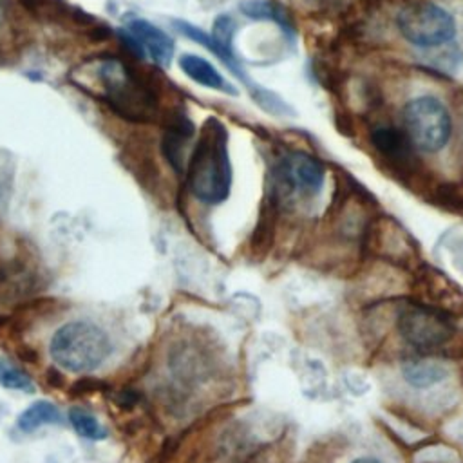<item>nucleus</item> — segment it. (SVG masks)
<instances>
[{
    "label": "nucleus",
    "instance_id": "1",
    "mask_svg": "<svg viewBox=\"0 0 463 463\" xmlns=\"http://www.w3.org/2000/svg\"><path fill=\"white\" fill-rule=\"evenodd\" d=\"M186 181L195 199L219 204L230 195L232 163L228 130L217 118H208L186 159Z\"/></svg>",
    "mask_w": 463,
    "mask_h": 463
},
{
    "label": "nucleus",
    "instance_id": "2",
    "mask_svg": "<svg viewBox=\"0 0 463 463\" xmlns=\"http://www.w3.org/2000/svg\"><path fill=\"white\" fill-rule=\"evenodd\" d=\"M174 25L183 36L194 40L195 43L203 45L212 54H215L230 69V72H233V76L239 78V81L248 89L253 101L264 112H268L275 118H284V116L291 118L295 114L293 109L279 94L260 87L255 81H251L250 76L246 74V71L242 69L241 60L237 58V52L233 49V36H235V31H237V22L232 14H219L213 20L210 34L204 33L201 27H197L194 24H188L184 20H174Z\"/></svg>",
    "mask_w": 463,
    "mask_h": 463
},
{
    "label": "nucleus",
    "instance_id": "3",
    "mask_svg": "<svg viewBox=\"0 0 463 463\" xmlns=\"http://www.w3.org/2000/svg\"><path fill=\"white\" fill-rule=\"evenodd\" d=\"M99 96L105 103L127 121H150L157 110V98L150 85L125 61L118 58H101L90 65Z\"/></svg>",
    "mask_w": 463,
    "mask_h": 463
},
{
    "label": "nucleus",
    "instance_id": "4",
    "mask_svg": "<svg viewBox=\"0 0 463 463\" xmlns=\"http://www.w3.org/2000/svg\"><path fill=\"white\" fill-rule=\"evenodd\" d=\"M109 335L90 320H72L58 327L49 342L51 360L63 371L85 374L96 371L110 354Z\"/></svg>",
    "mask_w": 463,
    "mask_h": 463
},
{
    "label": "nucleus",
    "instance_id": "5",
    "mask_svg": "<svg viewBox=\"0 0 463 463\" xmlns=\"http://www.w3.org/2000/svg\"><path fill=\"white\" fill-rule=\"evenodd\" d=\"M402 119L403 132L416 150L434 154L450 139V114L447 107L434 96H418L407 101Z\"/></svg>",
    "mask_w": 463,
    "mask_h": 463
},
{
    "label": "nucleus",
    "instance_id": "6",
    "mask_svg": "<svg viewBox=\"0 0 463 463\" xmlns=\"http://www.w3.org/2000/svg\"><path fill=\"white\" fill-rule=\"evenodd\" d=\"M402 36L421 49H434L449 43L456 36V22L452 14L430 2L411 4L396 16Z\"/></svg>",
    "mask_w": 463,
    "mask_h": 463
},
{
    "label": "nucleus",
    "instance_id": "7",
    "mask_svg": "<svg viewBox=\"0 0 463 463\" xmlns=\"http://www.w3.org/2000/svg\"><path fill=\"white\" fill-rule=\"evenodd\" d=\"M396 326L411 345L421 349L439 347L454 335V324L445 313L421 304L405 306L398 315Z\"/></svg>",
    "mask_w": 463,
    "mask_h": 463
},
{
    "label": "nucleus",
    "instance_id": "8",
    "mask_svg": "<svg viewBox=\"0 0 463 463\" xmlns=\"http://www.w3.org/2000/svg\"><path fill=\"white\" fill-rule=\"evenodd\" d=\"M275 175L288 195L313 197L324 184L326 170L317 157L300 150H291L280 157Z\"/></svg>",
    "mask_w": 463,
    "mask_h": 463
},
{
    "label": "nucleus",
    "instance_id": "9",
    "mask_svg": "<svg viewBox=\"0 0 463 463\" xmlns=\"http://www.w3.org/2000/svg\"><path fill=\"white\" fill-rule=\"evenodd\" d=\"M123 43L139 58H148L159 67H168L174 56V40L148 20L136 18L121 31Z\"/></svg>",
    "mask_w": 463,
    "mask_h": 463
},
{
    "label": "nucleus",
    "instance_id": "10",
    "mask_svg": "<svg viewBox=\"0 0 463 463\" xmlns=\"http://www.w3.org/2000/svg\"><path fill=\"white\" fill-rule=\"evenodd\" d=\"M239 11L250 20L277 24L288 42H293L297 36V29L291 16L275 0H244L239 4Z\"/></svg>",
    "mask_w": 463,
    "mask_h": 463
},
{
    "label": "nucleus",
    "instance_id": "11",
    "mask_svg": "<svg viewBox=\"0 0 463 463\" xmlns=\"http://www.w3.org/2000/svg\"><path fill=\"white\" fill-rule=\"evenodd\" d=\"M194 136V125L188 118L177 116L170 121L163 136V154L175 172H183L186 166V143Z\"/></svg>",
    "mask_w": 463,
    "mask_h": 463
},
{
    "label": "nucleus",
    "instance_id": "12",
    "mask_svg": "<svg viewBox=\"0 0 463 463\" xmlns=\"http://www.w3.org/2000/svg\"><path fill=\"white\" fill-rule=\"evenodd\" d=\"M179 67L192 81H195V83H199L206 89L221 90V92H226V94H232V96L237 94V89L232 83H228L222 78V74L203 56L186 52L179 58Z\"/></svg>",
    "mask_w": 463,
    "mask_h": 463
},
{
    "label": "nucleus",
    "instance_id": "13",
    "mask_svg": "<svg viewBox=\"0 0 463 463\" xmlns=\"http://www.w3.org/2000/svg\"><path fill=\"white\" fill-rule=\"evenodd\" d=\"M373 146L391 161H405L411 156L412 145L409 143L405 132L394 127H378L371 134Z\"/></svg>",
    "mask_w": 463,
    "mask_h": 463
},
{
    "label": "nucleus",
    "instance_id": "14",
    "mask_svg": "<svg viewBox=\"0 0 463 463\" xmlns=\"http://www.w3.org/2000/svg\"><path fill=\"white\" fill-rule=\"evenodd\" d=\"M61 421H63V416L52 402L38 400V402H33L29 407H25L18 414L16 427L22 432H34L43 425H58Z\"/></svg>",
    "mask_w": 463,
    "mask_h": 463
},
{
    "label": "nucleus",
    "instance_id": "15",
    "mask_svg": "<svg viewBox=\"0 0 463 463\" xmlns=\"http://www.w3.org/2000/svg\"><path fill=\"white\" fill-rule=\"evenodd\" d=\"M445 374V369L436 362L427 360H414L403 367V376L409 383L416 387H429L439 382Z\"/></svg>",
    "mask_w": 463,
    "mask_h": 463
},
{
    "label": "nucleus",
    "instance_id": "16",
    "mask_svg": "<svg viewBox=\"0 0 463 463\" xmlns=\"http://www.w3.org/2000/svg\"><path fill=\"white\" fill-rule=\"evenodd\" d=\"M69 421L72 425V429L87 439L98 441V439H105L107 438V429L98 421V418L94 414H90L85 409L80 407H72L69 411Z\"/></svg>",
    "mask_w": 463,
    "mask_h": 463
},
{
    "label": "nucleus",
    "instance_id": "17",
    "mask_svg": "<svg viewBox=\"0 0 463 463\" xmlns=\"http://www.w3.org/2000/svg\"><path fill=\"white\" fill-rule=\"evenodd\" d=\"M0 385L5 389L24 391V392H34L36 389L33 378L24 369H20L18 365H14L5 358L0 360Z\"/></svg>",
    "mask_w": 463,
    "mask_h": 463
},
{
    "label": "nucleus",
    "instance_id": "18",
    "mask_svg": "<svg viewBox=\"0 0 463 463\" xmlns=\"http://www.w3.org/2000/svg\"><path fill=\"white\" fill-rule=\"evenodd\" d=\"M351 463H380L378 459H373V458H358V459H354V461H351Z\"/></svg>",
    "mask_w": 463,
    "mask_h": 463
}]
</instances>
